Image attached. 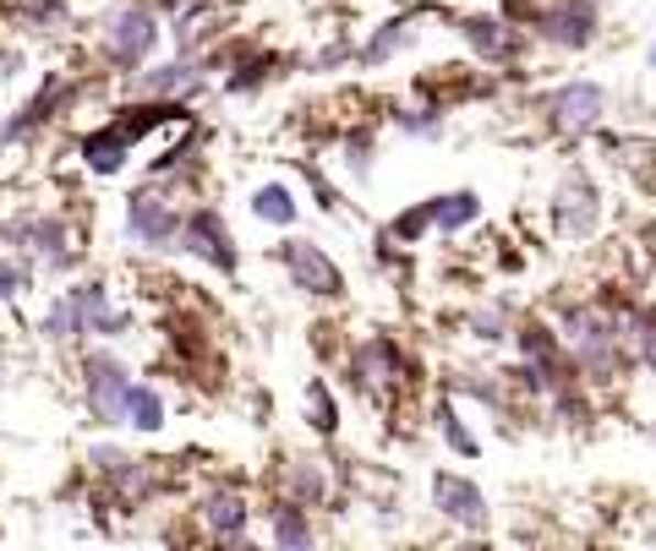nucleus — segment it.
I'll use <instances>...</instances> for the list:
<instances>
[{
    "mask_svg": "<svg viewBox=\"0 0 656 551\" xmlns=\"http://www.w3.org/2000/svg\"><path fill=\"white\" fill-rule=\"evenodd\" d=\"M83 394H88V410L105 426H127V394H132L127 361L110 350H88L83 355Z\"/></svg>",
    "mask_w": 656,
    "mask_h": 551,
    "instance_id": "f257e3e1",
    "label": "nucleus"
},
{
    "mask_svg": "<svg viewBox=\"0 0 656 551\" xmlns=\"http://www.w3.org/2000/svg\"><path fill=\"white\" fill-rule=\"evenodd\" d=\"M160 44V16L154 5H121L105 16V60L116 66H143Z\"/></svg>",
    "mask_w": 656,
    "mask_h": 551,
    "instance_id": "f03ea898",
    "label": "nucleus"
},
{
    "mask_svg": "<svg viewBox=\"0 0 656 551\" xmlns=\"http://www.w3.org/2000/svg\"><path fill=\"white\" fill-rule=\"evenodd\" d=\"M127 235L149 252H175V235H181V213L164 202V191L154 186H138L127 197Z\"/></svg>",
    "mask_w": 656,
    "mask_h": 551,
    "instance_id": "7ed1b4c3",
    "label": "nucleus"
},
{
    "mask_svg": "<svg viewBox=\"0 0 656 551\" xmlns=\"http://www.w3.org/2000/svg\"><path fill=\"white\" fill-rule=\"evenodd\" d=\"M175 246H181L186 257H197V263L219 268V274H236V263H241V252H236V241H230V230H225V219H219L214 208H203V213L181 219Z\"/></svg>",
    "mask_w": 656,
    "mask_h": 551,
    "instance_id": "20e7f679",
    "label": "nucleus"
},
{
    "mask_svg": "<svg viewBox=\"0 0 656 551\" xmlns=\"http://www.w3.org/2000/svg\"><path fill=\"white\" fill-rule=\"evenodd\" d=\"M477 213H482V202L471 191H449V197H433L422 208H405L394 219V235L400 241H416L422 230H466V224H477Z\"/></svg>",
    "mask_w": 656,
    "mask_h": 551,
    "instance_id": "39448f33",
    "label": "nucleus"
},
{
    "mask_svg": "<svg viewBox=\"0 0 656 551\" xmlns=\"http://www.w3.org/2000/svg\"><path fill=\"white\" fill-rule=\"evenodd\" d=\"M0 235H6L22 257H33V263H44V268H55V274L72 268V235H66L61 219H17V224H6Z\"/></svg>",
    "mask_w": 656,
    "mask_h": 551,
    "instance_id": "423d86ee",
    "label": "nucleus"
},
{
    "mask_svg": "<svg viewBox=\"0 0 656 551\" xmlns=\"http://www.w3.org/2000/svg\"><path fill=\"white\" fill-rule=\"evenodd\" d=\"M553 219H558V235H569V241L597 235V224H602V197H597V186H591L586 175H569V180L558 186V197H553Z\"/></svg>",
    "mask_w": 656,
    "mask_h": 551,
    "instance_id": "0eeeda50",
    "label": "nucleus"
},
{
    "mask_svg": "<svg viewBox=\"0 0 656 551\" xmlns=\"http://www.w3.org/2000/svg\"><path fill=\"white\" fill-rule=\"evenodd\" d=\"M602 110H608V93H602L597 82H564V88L553 93V126H558L564 137H586V132L602 121Z\"/></svg>",
    "mask_w": 656,
    "mask_h": 551,
    "instance_id": "6e6552de",
    "label": "nucleus"
},
{
    "mask_svg": "<svg viewBox=\"0 0 656 551\" xmlns=\"http://www.w3.org/2000/svg\"><path fill=\"white\" fill-rule=\"evenodd\" d=\"M280 263L291 268V284L307 289V295H339V289H345V274L328 263L313 241H285V246H280Z\"/></svg>",
    "mask_w": 656,
    "mask_h": 551,
    "instance_id": "1a4fd4ad",
    "label": "nucleus"
},
{
    "mask_svg": "<svg viewBox=\"0 0 656 551\" xmlns=\"http://www.w3.org/2000/svg\"><path fill=\"white\" fill-rule=\"evenodd\" d=\"M542 38H553L558 49H586L597 38V5L591 0H564V5H547L536 16Z\"/></svg>",
    "mask_w": 656,
    "mask_h": 551,
    "instance_id": "9d476101",
    "label": "nucleus"
},
{
    "mask_svg": "<svg viewBox=\"0 0 656 551\" xmlns=\"http://www.w3.org/2000/svg\"><path fill=\"white\" fill-rule=\"evenodd\" d=\"M433 503H438V514H449L455 525H466V530H488L482 486H471V481H460V475H438V481H433Z\"/></svg>",
    "mask_w": 656,
    "mask_h": 551,
    "instance_id": "9b49d317",
    "label": "nucleus"
},
{
    "mask_svg": "<svg viewBox=\"0 0 656 551\" xmlns=\"http://www.w3.org/2000/svg\"><path fill=\"white\" fill-rule=\"evenodd\" d=\"M61 104H66V82H61V77H50V82H44L33 99H28V110H17V115L0 126V147H11V142H28L39 126H44V121H50V115H55V110H61Z\"/></svg>",
    "mask_w": 656,
    "mask_h": 551,
    "instance_id": "f8f14e48",
    "label": "nucleus"
},
{
    "mask_svg": "<svg viewBox=\"0 0 656 551\" xmlns=\"http://www.w3.org/2000/svg\"><path fill=\"white\" fill-rule=\"evenodd\" d=\"M394 372H400V355H394L389 344H367V350H356V361H350V383H356L361 394H372V399H389V394H394Z\"/></svg>",
    "mask_w": 656,
    "mask_h": 551,
    "instance_id": "ddd939ff",
    "label": "nucleus"
},
{
    "mask_svg": "<svg viewBox=\"0 0 656 551\" xmlns=\"http://www.w3.org/2000/svg\"><path fill=\"white\" fill-rule=\"evenodd\" d=\"M203 519H208V530L219 541H241V530H247V497L230 492V486H214L203 497Z\"/></svg>",
    "mask_w": 656,
    "mask_h": 551,
    "instance_id": "4468645a",
    "label": "nucleus"
},
{
    "mask_svg": "<svg viewBox=\"0 0 656 551\" xmlns=\"http://www.w3.org/2000/svg\"><path fill=\"white\" fill-rule=\"evenodd\" d=\"M127 153H132V137L121 126H105V132H88L83 137V158H88L94 175H121Z\"/></svg>",
    "mask_w": 656,
    "mask_h": 551,
    "instance_id": "2eb2a0df",
    "label": "nucleus"
},
{
    "mask_svg": "<svg viewBox=\"0 0 656 551\" xmlns=\"http://www.w3.org/2000/svg\"><path fill=\"white\" fill-rule=\"evenodd\" d=\"M143 93H149V99L203 93V66H197V60H170V66H154V71L143 77Z\"/></svg>",
    "mask_w": 656,
    "mask_h": 551,
    "instance_id": "dca6fc26",
    "label": "nucleus"
},
{
    "mask_svg": "<svg viewBox=\"0 0 656 551\" xmlns=\"http://www.w3.org/2000/svg\"><path fill=\"white\" fill-rule=\"evenodd\" d=\"M460 33L477 44V55H488V60H509L514 49H520V38H514V27H503L498 16H466L460 22Z\"/></svg>",
    "mask_w": 656,
    "mask_h": 551,
    "instance_id": "f3484780",
    "label": "nucleus"
},
{
    "mask_svg": "<svg viewBox=\"0 0 656 551\" xmlns=\"http://www.w3.org/2000/svg\"><path fill=\"white\" fill-rule=\"evenodd\" d=\"M252 213H258L263 224L285 230V224H296V197H291L280 180H269V186H258V191H252Z\"/></svg>",
    "mask_w": 656,
    "mask_h": 551,
    "instance_id": "a211bd4d",
    "label": "nucleus"
},
{
    "mask_svg": "<svg viewBox=\"0 0 656 551\" xmlns=\"http://www.w3.org/2000/svg\"><path fill=\"white\" fill-rule=\"evenodd\" d=\"M411 38H416V22H411V16H400V22H389V27H378V33H372V44L361 49V60H367V66H383L389 55L411 49Z\"/></svg>",
    "mask_w": 656,
    "mask_h": 551,
    "instance_id": "6ab92c4d",
    "label": "nucleus"
},
{
    "mask_svg": "<svg viewBox=\"0 0 656 551\" xmlns=\"http://www.w3.org/2000/svg\"><path fill=\"white\" fill-rule=\"evenodd\" d=\"M274 547H313V525H307V514H302V503H285V508H274Z\"/></svg>",
    "mask_w": 656,
    "mask_h": 551,
    "instance_id": "aec40b11",
    "label": "nucleus"
},
{
    "mask_svg": "<svg viewBox=\"0 0 656 551\" xmlns=\"http://www.w3.org/2000/svg\"><path fill=\"white\" fill-rule=\"evenodd\" d=\"M17 22L39 27V33H55V27L72 22V11H66V0H17Z\"/></svg>",
    "mask_w": 656,
    "mask_h": 551,
    "instance_id": "412c9836",
    "label": "nucleus"
},
{
    "mask_svg": "<svg viewBox=\"0 0 656 551\" xmlns=\"http://www.w3.org/2000/svg\"><path fill=\"white\" fill-rule=\"evenodd\" d=\"M127 426H138V431H160L164 426V399L154 388H138L132 383V394H127Z\"/></svg>",
    "mask_w": 656,
    "mask_h": 551,
    "instance_id": "4be33fe9",
    "label": "nucleus"
},
{
    "mask_svg": "<svg viewBox=\"0 0 656 551\" xmlns=\"http://www.w3.org/2000/svg\"><path fill=\"white\" fill-rule=\"evenodd\" d=\"M328 486H324V470H313V464H296L291 475H285V497L291 503H318Z\"/></svg>",
    "mask_w": 656,
    "mask_h": 551,
    "instance_id": "5701e85b",
    "label": "nucleus"
},
{
    "mask_svg": "<svg viewBox=\"0 0 656 551\" xmlns=\"http://www.w3.org/2000/svg\"><path fill=\"white\" fill-rule=\"evenodd\" d=\"M33 284V257H0V300H17Z\"/></svg>",
    "mask_w": 656,
    "mask_h": 551,
    "instance_id": "b1692460",
    "label": "nucleus"
},
{
    "mask_svg": "<svg viewBox=\"0 0 656 551\" xmlns=\"http://www.w3.org/2000/svg\"><path fill=\"white\" fill-rule=\"evenodd\" d=\"M307 420H313V431H334V426H339V415H334V399H328V388L324 383H313V388H307Z\"/></svg>",
    "mask_w": 656,
    "mask_h": 551,
    "instance_id": "393cba45",
    "label": "nucleus"
},
{
    "mask_svg": "<svg viewBox=\"0 0 656 551\" xmlns=\"http://www.w3.org/2000/svg\"><path fill=\"white\" fill-rule=\"evenodd\" d=\"M438 426H444V437H449V448H455V453L477 459V442H471V431L460 426V415H455V405H438Z\"/></svg>",
    "mask_w": 656,
    "mask_h": 551,
    "instance_id": "a878e982",
    "label": "nucleus"
},
{
    "mask_svg": "<svg viewBox=\"0 0 656 551\" xmlns=\"http://www.w3.org/2000/svg\"><path fill=\"white\" fill-rule=\"evenodd\" d=\"M203 27H214V11H208V5H197V0H192V5H186V16H181V22H175V38H181V49H192V38H197V33H203Z\"/></svg>",
    "mask_w": 656,
    "mask_h": 551,
    "instance_id": "bb28decb",
    "label": "nucleus"
},
{
    "mask_svg": "<svg viewBox=\"0 0 656 551\" xmlns=\"http://www.w3.org/2000/svg\"><path fill=\"white\" fill-rule=\"evenodd\" d=\"M345 164H350V175H356V180L372 169V142H367V132H356V137L345 142Z\"/></svg>",
    "mask_w": 656,
    "mask_h": 551,
    "instance_id": "cd10ccee",
    "label": "nucleus"
},
{
    "mask_svg": "<svg viewBox=\"0 0 656 551\" xmlns=\"http://www.w3.org/2000/svg\"><path fill=\"white\" fill-rule=\"evenodd\" d=\"M635 350H641V361L656 372V317L646 311V317H635Z\"/></svg>",
    "mask_w": 656,
    "mask_h": 551,
    "instance_id": "c85d7f7f",
    "label": "nucleus"
},
{
    "mask_svg": "<svg viewBox=\"0 0 656 551\" xmlns=\"http://www.w3.org/2000/svg\"><path fill=\"white\" fill-rule=\"evenodd\" d=\"M400 126L416 132V137H433L438 132V110H411V115H400Z\"/></svg>",
    "mask_w": 656,
    "mask_h": 551,
    "instance_id": "c756f323",
    "label": "nucleus"
},
{
    "mask_svg": "<svg viewBox=\"0 0 656 551\" xmlns=\"http://www.w3.org/2000/svg\"><path fill=\"white\" fill-rule=\"evenodd\" d=\"M471 328H477V333H482V339H498V333H503V322H498V317H482V311H477V317H471Z\"/></svg>",
    "mask_w": 656,
    "mask_h": 551,
    "instance_id": "7c9ffc66",
    "label": "nucleus"
},
{
    "mask_svg": "<svg viewBox=\"0 0 656 551\" xmlns=\"http://www.w3.org/2000/svg\"><path fill=\"white\" fill-rule=\"evenodd\" d=\"M0 388H6V355H0Z\"/></svg>",
    "mask_w": 656,
    "mask_h": 551,
    "instance_id": "2f4dec72",
    "label": "nucleus"
},
{
    "mask_svg": "<svg viewBox=\"0 0 656 551\" xmlns=\"http://www.w3.org/2000/svg\"><path fill=\"white\" fill-rule=\"evenodd\" d=\"M652 66H656V44H652Z\"/></svg>",
    "mask_w": 656,
    "mask_h": 551,
    "instance_id": "473e14b6",
    "label": "nucleus"
}]
</instances>
